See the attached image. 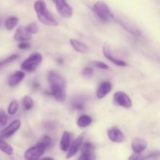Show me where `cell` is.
I'll return each mask as SVG.
<instances>
[{
  "instance_id": "obj_21",
  "label": "cell",
  "mask_w": 160,
  "mask_h": 160,
  "mask_svg": "<svg viewBox=\"0 0 160 160\" xmlns=\"http://www.w3.org/2000/svg\"><path fill=\"white\" fill-rule=\"evenodd\" d=\"M118 22L119 23H120V24L121 25L125 30H126V31H128V32L131 33V34H134V35H136V36H139L141 34L140 31H139L138 29H136L135 28H134L132 25L130 24L129 23H125V22L122 21V20H120V21Z\"/></svg>"
},
{
  "instance_id": "obj_22",
  "label": "cell",
  "mask_w": 160,
  "mask_h": 160,
  "mask_svg": "<svg viewBox=\"0 0 160 160\" xmlns=\"http://www.w3.org/2000/svg\"><path fill=\"white\" fill-rule=\"evenodd\" d=\"M0 150L5 153V154L8 155V156H11L13 152V149H12V146L7 143V142H4L0 137Z\"/></svg>"
},
{
  "instance_id": "obj_6",
  "label": "cell",
  "mask_w": 160,
  "mask_h": 160,
  "mask_svg": "<svg viewBox=\"0 0 160 160\" xmlns=\"http://www.w3.org/2000/svg\"><path fill=\"white\" fill-rule=\"evenodd\" d=\"M58 13L62 17L69 19L73 16V9L66 0H52Z\"/></svg>"
},
{
  "instance_id": "obj_16",
  "label": "cell",
  "mask_w": 160,
  "mask_h": 160,
  "mask_svg": "<svg viewBox=\"0 0 160 160\" xmlns=\"http://www.w3.org/2000/svg\"><path fill=\"white\" fill-rule=\"evenodd\" d=\"M112 88V85L110 82H102L98 86V89L96 92V96L97 98L102 99V98H105L109 92H111Z\"/></svg>"
},
{
  "instance_id": "obj_5",
  "label": "cell",
  "mask_w": 160,
  "mask_h": 160,
  "mask_svg": "<svg viewBox=\"0 0 160 160\" xmlns=\"http://www.w3.org/2000/svg\"><path fill=\"white\" fill-rule=\"evenodd\" d=\"M45 149L46 147L41 142H38L36 145L31 147L25 151L24 159L28 160L38 159L45 153Z\"/></svg>"
},
{
  "instance_id": "obj_27",
  "label": "cell",
  "mask_w": 160,
  "mask_h": 160,
  "mask_svg": "<svg viewBox=\"0 0 160 160\" xmlns=\"http://www.w3.org/2000/svg\"><path fill=\"white\" fill-rule=\"evenodd\" d=\"M27 30L28 31V32L31 33V34H36V33L38 32L39 31V27L38 25L36 23H31L26 27Z\"/></svg>"
},
{
  "instance_id": "obj_1",
  "label": "cell",
  "mask_w": 160,
  "mask_h": 160,
  "mask_svg": "<svg viewBox=\"0 0 160 160\" xmlns=\"http://www.w3.org/2000/svg\"><path fill=\"white\" fill-rule=\"evenodd\" d=\"M48 82L54 98L59 102H63L66 99L67 86L63 77L56 71H50L48 75Z\"/></svg>"
},
{
  "instance_id": "obj_23",
  "label": "cell",
  "mask_w": 160,
  "mask_h": 160,
  "mask_svg": "<svg viewBox=\"0 0 160 160\" xmlns=\"http://www.w3.org/2000/svg\"><path fill=\"white\" fill-rule=\"evenodd\" d=\"M18 22L19 19L17 17H10L6 19V21H5V27H6V29L10 31L17 26Z\"/></svg>"
},
{
  "instance_id": "obj_7",
  "label": "cell",
  "mask_w": 160,
  "mask_h": 160,
  "mask_svg": "<svg viewBox=\"0 0 160 160\" xmlns=\"http://www.w3.org/2000/svg\"><path fill=\"white\" fill-rule=\"evenodd\" d=\"M114 102L119 106L129 109L132 106V101L130 97L123 92H117L113 95Z\"/></svg>"
},
{
  "instance_id": "obj_11",
  "label": "cell",
  "mask_w": 160,
  "mask_h": 160,
  "mask_svg": "<svg viewBox=\"0 0 160 160\" xmlns=\"http://www.w3.org/2000/svg\"><path fill=\"white\" fill-rule=\"evenodd\" d=\"M147 147V142L142 138H134L131 141V149L133 152L142 154Z\"/></svg>"
},
{
  "instance_id": "obj_20",
  "label": "cell",
  "mask_w": 160,
  "mask_h": 160,
  "mask_svg": "<svg viewBox=\"0 0 160 160\" xmlns=\"http://www.w3.org/2000/svg\"><path fill=\"white\" fill-rule=\"evenodd\" d=\"M85 100L81 97H78L74 98L72 102V107L77 110H83L85 107Z\"/></svg>"
},
{
  "instance_id": "obj_33",
  "label": "cell",
  "mask_w": 160,
  "mask_h": 160,
  "mask_svg": "<svg viewBox=\"0 0 160 160\" xmlns=\"http://www.w3.org/2000/svg\"><path fill=\"white\" fill-rule=\"evenodd\" d=\"M0 25H1V20H0Z\"/></svg>"
},
{
  "instance_id": "obj_25",
  "label": "cell",
  "mask_w": 160,
  "mask_h": 160,
  "mask_svg": "<svg viewBox=\"0 0 160 160\" xmlns=\"http://www.w3.org/2000/svg\"><path fill=\"white\" fill-rule=\"evenodd\" d=\"M18 107L19 105L17 100H12L10 102V104L9 105V107H8V113L9 115H14V114H16L17 110H18Z\"/></svg>"
},
{
  "instance_id": "obj_13",
  "label": "cell",
  "mask_w": 160,
  "mask_h": 160,
  "mask_svg": "<svg viewBox=\"0 0 160 160\" xmlns=\"http://www.w3.org/2000/svg\"><path fill=\"white\" fill-rule=\"evenodd\" d=\"M83 142H84V135L82 134V135L79 136L77 139H75L73 142V143L70 144V148H69L68 151H67V159H70V158L73 157V156H74L78 152V151L81 148V145H82Z\"/></svg>"
},
{
  "instance_id": "obj_4",
  "label": "cell",
  "mask_w": 160,
  "mask_h": 160,
  "mask_svg": "<svg viewBox=\"0 0 160 160\" xmlns=\"http://www.w3.org/2000/svg\"><path fill=\"white\" fill-rule=\"evenodd\" d=\"M42 62V56L39 52H34L27 58L21 64V69L26 71H34Z\"/></svg>"
},
{
  "instance_id": "obj_15",
  "label": "cell",
  "mask_w": 160,
  "mask_h": 160,
  "mask_svg": "<svg viewBox=\"0 0 160 160\" xmlns=\"http://www.w3.org/2000/svg\"><path fill=\"white\" fill-rule=\"evenodd\" d=\"M70 44L72 46V48L75 50L76 52L79 53H83V54H86L90 52V48L86 44L83 43L81 41H78L74 38L70 39Z\"/></svg>"
},
{
  "instance_id": "obj_14",
  "label": "cell",
  "mask_w": 160,
  "mask_h": 160,
  "mask_svg": "<svg viewBox=\"0 0 160 160\" xmlns=\"http://www.w3.org/2000/svg\"><path fill=\"white\" fill-rule=\"evenodd\" d=\"M103 54L106 56V58L107 59H109L110 62H112V63H114L115 65L119 66V67H127L128 66V63H127L125 61L121 60V59H116L115 57L112 56V53L110 52V48H109V45H105L104 47H103Z\"/></svg>"
},
{
  "instance_id": "obj_32",
  "label": "cell",
  "mask_w": 160,
  "mask_h": 160,
  "mask_svg": "<svg viewBox=\"0 0 160 160\" xmlns=\"http://www.w3.org/2000/svg\"><path fill=\"white\" fill-rule=\"evenodd\" d=\"M18 47L20 48V49H28V48L30 47V44L28 43L27 42H20V43L19 44Z\"/></svg>"
},
{
  "instance_id": "obj_9",
  "label": "cell",
  "mask_w": 160,
  "mask_h": 160,
  "mask_svg": "<svg viewBox=\"0 0 160 160\" xmlns=\"http://www.w3.org/2000/svg\"><path fill=\"white\" fill-rule=\"evenodd\" d=\"M81 155L79 159L82 160L95 159V147L90 142H86L81 145Z\"/></svg>"
},
{
  "instance_id": "obj_8",
  "label": "cell",
  "mask_w": 160,
  "mask_h": 160,
  "mask_svg": "<svg viewBox=\"0 0 160 160\" xmlns=\"http://www.w3.org/2000/svg\"><path fill=\"white\" fill-rule=\"evenodd\" d=\"M20 125H21V122L19 120H13L12 123H10V124L8 125L6 128H5L4 129H2L0 132V137L2 138H7L11 137L12 134H15L20 128Z\"/></svg>"
},
{
  "instance_id": "obj_17",
  "label": "cell",
  "mask_w": 160,
  "mask_h": 160,
  "mask_svg": "<svg viewBox=\"0 0 160 160\" xmlns=\"http://www.w3.org/2000/svg\"><path fill=\"white\" fill-rule=\"evenodd\" d=\"M25 77L24 72L21 71V70H17V71L14 72L8 79V84L11 87H15L17 86L19 83L21 82L23 80Z\"/></svg>"
},
{
  "instance_id": "obj_29",
  "label": "cell",
  "mask_w": 160,
  "mask_h": 160,
  "mask_svg": "<svg viewBox=\"0 0 160 160\" xmlns=\"http://www.w3.org/2000/svg\"><path fill=\"white\" fill-rule=\"evenodd\" d=\"M92 65L94 67H97L98 69H102V70H109V67L107 64L104 63L103 62H101V61H93L92 62Z\"/></svg>"
},
{
  "instance_id": "obj_24",
  "label": "cell",
  "mask_w": 160,
  "mask_h": 160,
  "mask_svg": "<svg viewBox=\"0 0 160 160\" xmlns=\"http://www.w3.org/2000/svg\"><path fill=\"white\" fill-rule=\"evenodd\" d=\"M23 105L26 110H30L34 105V101H33L32 98L30 95H25L23 98Z\"/></svg>"
},
{
  "instance_id": "obj_3",
  "label": "cell",
  "mask_w": 160,
  "mask_h": 160,
  "mask_svg": "<svg viewBox=\"0 0 160 160\" xmlns=\"http://www.w3.org/2000/svg\"><path fill=\"white\" fill-rule=\"evenodd\" d=\"M92 9L103 22L115 21L116 17L112 11L109 8L108 5L103 1H98L93 5Z\"/></svg>"
},
{
  "instance_id": "obj_26",
  "label": "cell",
  "mask_w": 160,
  "mask_h": 160,
  "mask_svg": "<svg viewBox=\"0 0 160 160\" xmlns=\"http://www.w3.org/2000/svg\"><path fill=\"white\" fill-rule=\"evenodd\" d=\"M8 122L7 114L2 108H0V129L4 128Z\"/></svg>"
},
{
  "instance_id": "obj_18",
  "label": "cell",
  "mask_w": 160,
  "mask_h": 160,
  "mask_svg": "<svg viewBox=\"0 0 160 160\" xmlns=\"http://www.w3.org/2000/svg\"><path fill=\"white\" fill-rule=\"evenodd\" d=\"M70 144H71V136H70V134L68 131H64L62 133L60 144H59V147H60L61 150L63 152H67L69 148H70Z\"/></svg>"
},
{
  "instance_id": "obj_10",
  "label": "cell",
  "mask_w": 160,
  "mask_h": 160,
  "mask_svg": "<svg viewBox=\"0 0 160 160\" xmlns=\"http://www.w3.org/2000/svg\"><path fill=\"white\" fill-rule=\"evenodd\" d=\"M107 136L109 140L114 143H122L125 140L123 133L116 127L109 128L107 130Z\"/></svg>"
},
{
  "instance_id": "obj_28",
  "label": "cell",
  "mask_w": 160,
  "mask_h": 160,
  "mask_svg": "<svg viewBox=\"0 0 160 160\" xmlns=\"http://www.w3.org/2000/svg\"><path fill=\"white\" fill-rule=\"evenodd\" d=\"M93 69L91 68V67H85L82 70V76L87 79L92 78L93 76Z\"/></svg>"
},
{
  "instance_id": "obj_30",
  "label": "cell",
  "mask_w": 160,
  "mask_h": 160,
  "mask_svg": "<svg viewBox=\"0 0 160 160\" xmlns=\"http://www.w3.org/2000/svg\"><path fill=\"white\" fill-rule=\"evenodd\" d=\"M17 58H19V55H17V54L11 55L10 56H9V57L6 58V59H4L3 61H2V62H0V65H6V64L9 63V62H12V61L16 60Z\"/></svg>"
},
{
  "instance_id": "obj_19",
  "label": "cell",
  "mask_w": 160,
  "mask_h": 160,
  "mask_svg": "<svg viewBox=\"0 0 160 160\" xmlns=\"http://www.w3.org/2000/svg\"><path fill=\"white\" fill-rule=\"evenodd\" d=\"M92 120L90 116L88 115H82L78 119V121H77V124L79 128H85L87 127H88L89 125L92 123Z\"/></svg>"
},
{
  "instance_id": "obj_12",
  "label": "cell",
  "mask_w": 160,
  "mask_h": 160,
  "mask_svg": "<svg viewBox=\"0 0 160 160\" xmlns=\"http://www.w3.org/2000/svg\"><path fill=\"white\" fill-rule=\"evenodd\" d=\"M31 38H32V35H31V33L28 32L26 27L23 26H20L17 28L13 36V38L17 42H28V41L31 40Z\"/></svg>"
},
{
  "instance_id": "obj_2",
  "label": "cell",
  "mask_w": 160,
  "mask_h": 160,
  "mask_svg": "<svg viewBox=\"0 0 160 160\" xmlns=\"http://www.w3.org/2000/svg\"><path fill=\"white\" fill-rule=\"evenodd\" d=\"M34 10H35L37 17L41 23L45 25L52 27H56L58 25L57 20L54 18L51 12L47 9L46 3L44 0H38L34 2Z\"/></svg>"
},
{
  "instance_id": "obj_31",
  "label": "cell",
  "mask_w": 160,
  "mask_h": 160,
  "mask_svg": "<svg viewBox=\"0 0 160 160\" xmlns=\"http://www.w3.org/2000/svg\"><path fill=\"white\" fill-rule=\"evenodd\" d=\"M39 142H41L42 144H43V145H45V146L46 147V148H48V147L50 146V145H51L52 139H51V138L49 137V136L45 135V136H44V137L42 138L41 139L40 141H39Z\"/></svg>"
}]
</instances>
